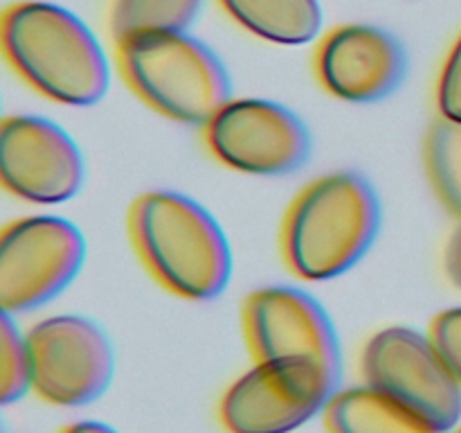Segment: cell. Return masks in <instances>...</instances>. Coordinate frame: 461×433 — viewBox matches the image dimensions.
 Instances as JSON below:
<instances>
[{
  "label": "cell",
  "mask_w": 461,
  "mask_h": 433,
  "mask_svg": "<svg viewBox=\"0 0 461 433\" xmlns=\"http://www.w3.org/2000/svg\"><path fill=\"white\" fill-rule=\"evenodd\" d=\"M0 41L16 77L50 102L86 108L106 97V50L70 9L48 0H16L0 18Z\"/></svg>",
  "instance_id": "1"
},
{
  "label": "cell",
  "mask_w": 461,
  "mask_h": 433,
  "mask_svg": "<svg viewBox=\"0 0 461 433\" xmlns=\"http://www.w3.org/2000/svg\"><path fill=\"white\" fill-rule=\"evenodd\" d=\"M126 224L135 255L165 291L207 302L228 289L232 248L219 221L192 197L171 189L140 194Z\"/></svg>",
  "instance_id": "2"
},
{
  "label": "cell",
  "mask_w": 461,
  "mask_h": 433,
  "mask_svg": "<svg viewBox=\"0 0 461 433\" xmlns=\"http://www.w3.org/2000/svg\"><path fill=\"white\" fill-rule=\"evenodd\" d=\"M381 198L360 171L318 176L297 192L279 233L288 271L306 282H327L354 269L381 230Z\"/></svg>",
  "instance_id": "3"
},
{
  "label": "cell",
  "mask_w": 461,
  "mask_h": 433,
  "mask_svg": "<svg viewBox=\"0 0 461 433\" xmlns=\"http://www.w3.org/2000/svg\"><path fill=\"white\" fill-rule=\"evenodd\" d=\"M124 84L171 122L205 126L232 99L219 54L189 32H153L115 43Z\"/></svg>",
  "instance_id": "4"
},
{
  "label": "cell",
  "mask_w": 461,
  "mask_h": 433,
  "mask_svg": "<svg viewBox=\"0 0 461 433\" xmlns=\"http://www.w3.org/2000/svg\"><path fill=\"white\" fill-rule=\"evenodd\" d=\"M365 383L430 427L448 433L461 419V383L430 336L405 325L378 329L363 347Z\"/></svg>",
  "instance_id": "5"
},
{
  "label": "cell",
  "mask_w": 461,
  "mask_h": 433,
  "mask_svg": "<svg viewBox=\"0 0 461 433\" xmlns=\"http://www.w3.org/2000/svg\"><path fill=\"white\" fill-rule=\"evenodd\" d=\"M86 262V237L57 215L9 221L0 233V307L27 314L66 291Z\"/></svg>",
  "instance_id": "6"
},
{
  "label": "cell",
  "mask_w": 461,
  "mask_h": 433,
  "mask_svg": "<svg viewBox=\"0 0 461 433\" xmlns=\"http://www.w3.org/2000/svg\"><path fill=\"white\" fill-rule=\"evenodd\" d=\"M340 379L313 361H255L219 404L228 433H291L324 413Z\"/></svg>",
  "instance_id": "7"
},
{
  "label": "cell",
  "mask_w": 461,
  "mask_h": 433,
  "mask_svg": "<svg viewBox=\"0 0 461 433\" xmlns=\"http://www.w3.org/2000/svg\"><path fill=\"white\" fill-rule=\"evenodd\" d=\"M32 392L52 406H86L108 391L115 374L111 336L88 316L57 314L25 332Z\"/></svg>",
  "instance_id": "8"
},
{
  "label": "cell",
  "mask_w": 461,
  "mask_h": 433,
  "mask_svg": "<svg viewBox=\"0 0 461 433\" xmlns=\"http://www.w3.org/2000/svg\"><path fill=\"white\" fill-rule=\"evenodd\" d=\"M203 140L216 162L248 176H286L311 156V131L293 108L273 99H230L205 126Z\"/></svg>",
  "instance_id": "9"
},
{
  "label": "cell",
  "mask_w": 461,
  "mask_h": 433,
  "mask_svg": "<svg viewBox=\"0 0 461 433\" xmlns=\"http://www.w3.org/2000/svg\"><path fill=\"white\" fill-rule=\"evenodd\" d=\"M241 323L255 361H313L340 379V338L311 293L286 284L257 289L243 300Z\"/></svg>",
  "instance_id": "10"
},
{
  "label": "cell",
  "mask_w": 461,
  "mask_h": 433,
  "mask_svg": "<svg viewBox=\"0 0 461 433\" xmlns=\"http://www.w3.org/2000/svg\"><path fill=\"white\" fill-rule=\"evenodd\" d=\"M0 183L25 203H66L86 183L84 153L57 122L9 115L0 124Z\"/></svg>",
  "instance_id": "11"
},
{
  "label": "cell",
  "mask_w": 461,
  "mask_h": 433,
  "mask_svg": "<svg viewBox=\"0 0 461 433\" xmlns=\"http://www.w3.org/2000/svg\"><path fill=\"white\" fill-rule=\"evenodd\" d=\"M313 70L331 97L349 104H376L401 88L408 75V52L383 27L345 23L318 39Z\"/></svg>",
  "instance_id": "12"
},
{
  "label": "cell",
  "mask_w": 461,
  "mask_h": 433,
  "mask_svg": "<svg viewBox=\"0 0 461 433\" xmlns=\"http://www.w3.org/2000/svg\"><path fill=\"white\" fill-rule=\"evenodd\" d=\"M232 23L266 43L306 45L320 39V0H216Z\"/></svg>",
  "instance_id": "13"
},
{
  "label": "cell",
  "mask_w": 461,
  "mask_h": 433,
  "mask_svg": "<svg viewBox=\"0 0 461 433\" xmlns=\"http://www.w3.org/2000/svg\"><path fill=\"white\" fill-rule=\"evenodd\" d=\"M322 418L327 433H446L367 383L338 388Z\"/></svg>",
  "instance_id": "14"
},
{
  "label": "cell",
  "mask_w": 461,
  "mask_h": 433,
  "mask_svg": "<svg viewBox=\"0 0 461 433\" xmlns=\"http://www.w3.org/2000/svg\"><path fill=\"white\" fill-rule=\"evenodd\" d=\"M205 0H111L108 32L113 43L153 32H189Z\"/></svg>",
  "instance_id": "15"
},
{
  "label": "cell",
  "mask_w": 461,
  "mask_h": 433,
  "mask_svg": "<svg viewBox=\"0 0 461 433\" xmlns=\"http://www.w3.org/2000/svg\"><path fill=\"white\" fill-rule=\"evenodd\" d=\"M423 167L441 206L461 219V122L439 115L423 140Z\"/></svg>",
  "instance_id": "16"
},
{
  "label": "cell",
  "mask_w": 461,
  "mask_h": 433,
  "mask_svg": "<svg viewBox=\"0 0 461 433\" xmlns=\"http://www.w3.org/2000/svg\"><path fill=\"white\" fill-rule=\"evenodd\" d=\"M32 391V356L27 336L18 329L14 314L0 318V400L14 404Z\"/></svg>",
  "instance_id": "17"
},
{
  "label": "cell",
  "mask_w": 461,
  "mask_h": 433,
  "mask_svg": "<svg viewBox=\"0 0 461 433\" xmlns=\"http://www.w3.org/2000/svg\"><path fill=\"white\" fill-rule=\"evenodd\" d=\"M437 108L446 120L461 122V34L450 45L437 79Z\"/></svg>",
  "instance_id": "18"
},
{
  "label": "cell",
  "mask_w": 461,
  "mask_h": 433,
  "mask_svg": "<svg viewBox=\"0 0 461 433\" xmlns=\"http://www.w3.org/2000/svg\"><path fill=\"white\" fill-rule=\"evenodd\" d=\"M428 336L437 345L439 355L453 370L455 377L461 383V307H450V309L439 311L432 318Z\"/></svg>",
  "instance_id": "19"
},
{
  "label": "cell",
  "mask_w": 461,
  "mask_h": 433,
  "mask_svg": "<svg viewBox=\"0 0 461 433\" xmlns=\"http://www.w3.org/2000/svg\"><path fill=\"white\" fill-rule=\"evenodd\" d=\"M444 269L450 282H453L457 289H461V228L453 235L448 248H446Z\"/></svg>",
  "instance_id": "20"
},
{
  "label": "cell",
  "mask_w": 461,
  "mask_h": 433,
  "mask_svg": "<svg viewBox=\"0 0 461 433\" xmlns=\"http://www.w3.org/2000/svg\"><path fill=\"white\" fill-rule=\"evenodd\" d=\"M59 433H117L115 428L108 427L104 422H93V419H81V422H72L63 427Z\"/></svg>",
  "instance_id": "21"
},
{
  "label": "cell",
  "mask_w": 461,
  "mask_h": 433,
  "mask_svg": "<svg viewBox=\"0 0 461 433\" xmlns=\"http://www.w3.org/2000/svg\"><path fill=\"white\" fill-rule=\"evenodd\" d=\"M457 433H461V428H459V431H457Z\"/></svg>",
  "instance_id": "22"
}]
</instances>
